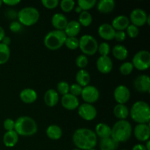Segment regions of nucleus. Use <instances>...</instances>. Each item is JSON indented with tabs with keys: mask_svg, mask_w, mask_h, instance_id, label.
Segmentation results:
<instances>
[{
	"mask_svg": "<svg viewBox=\"0 0 150 150\" xmlns=\"http://www.w3.org/2000/svg\"><path fill=\"white\" fill-rule=\"evenodd\" d=\"M73 144L77 149L89 150L94 149L98 144V137L95 131L89 128H79L73 135Z\"/></svg>",
	"mask_w": 150,
	"mask_h": 150,
	"instance_id": "1",
	"label": "nucleus"
},
{
	"mask_svg": "<svg viewBox=\"0 0 150 150\" xmlns=\"http://www.w3.org/2000/svg\"><path fill=\"white\" fill-rule=\"evenodd\" d=\"M14 130L18 136L29 137L38 132V125L32 117L22 116L15 121Z\"/></svg>",
	"mask_w": 150,
	"mask_h": 150,
	"instance_id": "2",
	"label": "nucleus"
},
{
	"mask_svg": "<svg viewBox=\"0 0 150 150\" xmlns=\"http://www.w3.org/2000/svg\"><path fill=\"white\" fill-rule=\"evenodd\" d=\"M133 133L132 125L127 120H119L111 128L112 139L119 144L127 142Z\"/></svg>",
	"mask_w": 150,
	"mask_h": 150,
	"instance_id": "3",
	"label": "nucleus"
},
{
	"mask_svg": "<svg viewBox=\"0 0 150 150\" xmlns=\"http://www.w3.org/2000/svg\"><path fill=\"white\" fill-rule=\"evenodd\" d=\"M130 115L132 120L138 124H148L150 121L149 104L144 101H137L130 108Z\"/></svg>",
	"mask_w": 150,
	"mask_h": 150,
	"instance_id": "4",
	"label": "nucleus"
},
{
	"mask_svg": "<svg viewBox=\"0 0 150 150\" xmlns=\"http://www.w3.org/2000/svg\"><path fill=\"white\" fill-rule=\"evenodd\" d=\"M65 33L64 31L54 30L51 31L44 38V45L48 49L51 51H56L62 47L64 45L66 40Z\"/></svg>",
	"mask_w": 150,
	"mask_h": 150,
	"instance_id": "5",
	"label": "nucleus"
},
{
	"mask_svg": "<svg viewBox=\"0 0 150 150\" xmlns=\"http://www.w3.org/2000/svg\"><path fill=\"white\" fill-rule=\"evenodd\" d=\"M40 16L38 9L33 7H26L18 12L17 18L22 26H31L38 23Z\"/></svg>",
	"mask_w": 150,
	"mask_h": 150,
	"instance_id": "6",
	"label": "nucleus"
},
{
	"mask_svg": "<svg viewBox=\"0 0 150 150\" xmlns=\"http://www.w3.org/2000/svg\"><path fill=\"white\" fill-rule=\"evenodd\" d=\"M98 42L93 36L84 35L79 40V48L85 56H93L98 52Z\"/></svg>",
	"mask_w": 150,
	"mask_h": 150,
	"instance_id": "7",
	"label": "nucleus"
},
{
	"mask_svg": "<svg viewBox=\"0 0 150 150\" xmlns=\"http://www.w3.org/2000/svg\"><path fill=\"white\" fill-rule=\"evenodd\" d=\"M133 67L144 71L147 70L150 66V53L146 50H142L136 53L132 60Z\"/></svg>",
	"mask_w": 150,
	"mask_h": 150,
	"instance_id": "8",
	"label": "nucleus"
},
{
	"mask_svg": "<svg viewBox=\"0 0 150 150\" xmlns=\"http://www.w3.org/2000/svg\"><path fill=\"white\" fill-rule=\"evenodd\" d=\"M81 96L86 103L92 104L98 100L100 98V92L98 88L95 86L88 85L83 87Z\"/></svg>",
	"mask_w": 150,
	"mask_h": 150,
	"instance_id": "9",
	"label": "nucleus"
},
{
	"mask_svg": "<svg viewBox=\"0 0 150 150\" xmlns=\"http://www.w3.org/2000/svg\"><path fill=\"white\" fill-rule=\"evenodd\" d=\"M78 114L83 120L86 121H92L95 120L98 114L96 108L92 104L83 103L79 105L78 108Z\"/></svg>",
	"mask_w": 150,
	"mask_h": 150,
	"instance_id": "10",
	"label": "nucleus"
},
{
	"mask_svg": "<svg viewBox=\"0 0 150 150\" xmlns=\"http://www.w3.org/2000/svg\"><path fill=\"white\" fill-rule=\"evenodd\" d=\"M148 15L146 14V11L143 9L136 8L132 10L130 15V22H131V24L140 27L143 26L146 23Z\"/></svg>",
	"mask_w": 150,
	"mask_h": 150,
	"instance_id": "11",
	"label": "nucleus"
},
{
	"mask_svg": "<svg viewBox=\"0 0 150 150\" xmlns=\"http://www.w3.org/2000/svg\"><path fill=\"white\" fill-rule=\"evenodd\" d=\"M114 97L117 104H125L130 98V89L125 85H120L114 92Z\"/></svg>",
	"mask_w": 150,
	"mask_h": 150,
	"instance_id": "12",
	"label": "nucleus"
},
{
	"mask_svg": "<svg viewBox=\"0 0 150 150\" xmlns=\"http://www.w3.org/2000/svg\"><path fill=\"white\" fill-rule=\"evenodd\" d=\"M133 86L137 92H149L150 91V79L147 75H141L133 81Z\"/></svg>",
	"mask_w": 150,
	"mask_h": 150,
	"instance_id": "13",
	"label": "nucleus"
},
{
	"mask_svg": "<svg viewBox=\"0 0 150 150\" xmlns=\"http://www.w3.org/2000/svg\"><path fill=\"white\" fill-rule=\"evenodd\" d=\"M133 134L138 141L145 142L149 139L150 127L148 124H138L133 130Z\"/></svg>",
	"mask_w": 150,
	"mask_h": 150,
	"instance_id": "14",
	"label": "nucleus"
},
{
	"mask_svg": "<svg viewBox=\"0 0 150 150\" xmlns=\"http://www.w3.org/2000/svg\"><path fill=\"white\" fill-rule=\"evenodd\" d=\"M98 70L103 74H108L112 70L113 62L108 56L100 57L96 62Z\"/></svg>",
	"mask_w": 150,
	"mask_h": 150,
	"instance_id": "15",
	"label": "nucleus"
},
{
	"mask_svg": "<svg viewBox=\"0 0 150 150\" xmlns=\"http://www.w3.org/2000/svg\"><path fill=\"white\" fill-rule=\"evenodd\" d=\"M61 103L65 109L69 110V111L76 109L79 106V100L77 97L70 93L62 97Z\"/></svg>",
	"mask_w": 150,
	"mask_h": 150,
	"instance_id": "16",
	"label": "nucleus"
},
{
	"mask_svg": "<svg viewBox=\"0 0 150 150\" xmlns=\"http://www.w3.org/2000/svg\"><path fill=\"white\" fill-rule=\"evenodd\" d=\"M116 31L109 23H103L98 28V35L105 40H112L114 39Z\"/></svg>",
	"mask_w": 150,
	"mask_h": 150,
	"instance_id": "17",
	"label": "nucleus"
},
{
	"mask_svg": "<svg viewBox=\"0 0 150 150\" xmlns=\"http://www.w3.org/2000/svg\"><path fill=\"white\" fill-rule=\"evenodd\" d=\"M129 18L124 15H120L114 18L111 23V26L115 31H125L130 24Z\"/></svg>",
	"mask_w": 150,
	"mask_h": 150,
	"instance_id": "18",
	"label": "nucleus"
},
{
	"mask_svg": "<svg viewBox=\"0 0 150 150\" xmlns=\"http://www.w3.org/2000/svg\"><path fill=\"white\" fill-rule=\"evenodd\" d=\"M51 23L56 30L64 31L68 23V20L62 13H55L51 18Z\"/></svg>",
	"mask_w": 150,
	"mask_h": 150,
	"instance_id": "19",
	"label": "nucleus"
},
{
	"mask_svg": "<svg viewBox=\"0 0 150 150\" xmlns=\"http://www.w3.org/2000/svg\"><path fill=\"white\" fill-rule=\"evenodd\" d=\"M19 98H20L21 100L24 103L31 104L36 101L37 98H38V95L34 89H31V88H26L20 92Z\"/></svg>",
	"mask_w": 150,
	"mask_h": 150,
	"instance_id": "20",
	"label": "nucleus"
},
{
	"mask_svg": "<svg viewBox=\"0 0 150 150\" xmlns=\"http://www.w3.org/2000/svg\"><path fill=\"white\" fill-rule=\"evenodd\" d=\"M59 100V96L57 90L50 89L45 92L44 95V102L48 107H54L57 105Z\"/></svg>",
	"mask_w": 150,
	"mask_h": 150,
	"instance_id": "21",
	"label": "nucleus"
},
{
	"mask_svg": "<svg viewBox=\"0 0 150 150\" xmlns=\"http://www.w3.org/2000/svg\"><path fill=\"white\" fill-rule=\"evenodd\" d=\"M96 7L100 13L108 14L115 8V1L113 0H100L97 2Z\"/></svg>",
	"mask_w": 150,
	"mask_h": 150,
	"instance_id": "22",
	"label": "nucleus"
},
{
	"mask_svg": "<svg viewBox=\"0 0 150 150\" xmlns=\"http://www.w3.org/2000/svg\"><path fill=\"white\" fill-rule=\"evenodd\" d=\"M81 26L77 21H69L66 26L64 32L67 37H75L76 38L77 35L80 33Z\"/></svg>",
	"mask_w": 150,
	"mask_h": 150,
	"instance_id": "23",
	"label": "nucleus"
},
{
	"mask_svg": "<svg viewBox=\"0 0 150 150\" xmlns=\"http://www.w3.org/2000/svg\"><path fill=\"white\" fill-rule=\"evenodd\" d=\"M95 133L97 137L101 139L109 138L111 136V127L105 123H99L95 127Z\"/></svg>",
	"mask_w": 150,
	"mask_h": 150,
	"instance_id": "24",
	"label": "nucleus"
},
{
	"mask_svg": "<svg viewBox=\"0 0 150 150\" xmlns=\"http://www.w3.org/2000/svg\"><path fill=\"white\" fill-rule=\"evenodd\" d=\"M18 136L15 130L7 131L3 136V143L7 147H13L18 142Z\"/></svg>",
	"mask_w": 150,
	"mask_h": 150,
	"instance_id": "25",
	"label": "nucleus"
},
{
	"mask_svg": "<svg viewBox=\"0 0 150 150\" xmlns=\"http://www.w3.org/2000/svg\"><path fill=\"white\" fill-rule=\"evenodd\" d=\"M76 80L78 84L80 85L81 87H85V86H88L90 82V75H89V72L86 71V70L81 69L76 73Z\"/></svg>",
	"mask_w": 150,
	"mask_h": 150,
	"instance_id": "26",
	"label": "nucleus"
},
{
	"mask_svg": "<svg viewBox=\"0 0 150 150\" xmlns=\"http://www.w3.org/2000/svg\"><path fill=\"white\" fill-rule=\"evenodd\" d=\"M114 114L119 120H126L130 115V111L127 105L124 104H117L114 108Z\"/></svg>",
	"mask_w": 150,
	"mask_h": 150,
	"instance_id": "27",
	"label": "nucleus"
},
{
	"mask_svg": "<svg viewBox=\"0 0 150 150\" xmlns=\"http://www.w3.org/2000/svg\"><path fill=\"white\" fill-rule=\"evenodd\" d=\"M112 54L115 59L120 61L125 60L128 57V51L127 48L125 45L120 44L114 45L112 49Z\"/></svg>",
	"mask_w": 150,
	"mask_h": 150,
	"instance_id": "28",
	"label": "nucleus"
},
{
	"mask_svg": "<svg viewBox=\"0 0 150 150\" xmlns=\"http://www.w3.org/2000/svg\"><path fill=\"white\" fill-rule=\"evenodd\" d=\"M46 135L51 140H59L62 136V130L57 125H51L47 127Z\"/></svg>",
	"mask_w": 150,
	"mask_h": 150,
	"instance_id": "29",
	"label": "nucleus"
},
{
	"mask_svg": "<svg viewBox=\"0 0 150 150\" xmlns=\"http://www.w3.org/2000/svg\"><path fill=\"white\" fill-rule=\"evenodd\" d=\"M120 144L111 137L100 139V150H117Z\"/></svg>",
	"mask_w": 150,
	"mask_h": 150,
	"instance_id": "30",
	"label": "nucleus"
},
{
	"mask_svg": "<svg viewBox=\"0 0 150 150\" xmlns=\"http://www.w3.org/2000/svg\"><path fill=\"white\" fill-rule=\"evenodd\" d=\"M92 16L88 11H82L79 14V23L81 26H83L84 27L90 26L92 23Z\"/></svg>",
	"mask_w": 150,
	"mask_h": 150,
	"instance_id": "31",
	"label": "nucleus"
},
{
	"mask_svg": "<svg viewBox=\"0 0 150 150\" xmlns=\"http://www.w3.org/2000/svg\"><path fill=\"white\" fill-rule=\"evenodd\" d=\"M10 57V47L0 42V64H4L8 62Z\"/></svg>",
	"mask_w": 150,
	"mask_h": 150,
	"instance_id": "32",
	"label": "nucleus"
},
{
	"mask_svg": "<svg viewBox=\"0 0 150 150\" xmlns=\"http://www.w3.org/2000/svg\"><path fill=\"white\" fill-rule=\"evenodd\" d=\"M98 1L96 0H79L77 1L78 6L83 11H88L96 5Z\"/></svg>",
	"mask_w": 150,
	"mask_h": 150,
	"instance_id": "33",
	"label": "nucleus"
},
{
	"mask_svg": "<svg viewBox=\"0 0 150 150\" xmlns=\"http://www.w3.org/2000/svg\"><path fill=\"white\" fill-rule=\"evenodd\" d=\"M75 2L73 0H62L59 1V6L61 10L64 13H70L74 9Z\"/></svg>",
	"mask_w": 150,
	"mask_h": 150,
	"instance_id": "34",
	"label": "nucleus"
},
{
	"mask_svg": "<svg viewBox=\"0 0 150 150\" xmlns=\"http://www.w3.org/2000/svg\"><path fill=\"white\" fill-rule=\"evenodd\" d=\"M64 45L68 49L76 50L79 48V40L75 37H67L65 42H64Z\"/></svg>",
	"mask_w": 150,
	"mask_h": 150,
	"instance_id": "35",
	"label": "nucleus"
},
{
	"mask_svg": "<svg viewBox=\"0 0 150 150\" xmlns=\"http://www.w3.org/2000/svg\"><path fill=\"white\" fill-rule=\"evenodd\" d=\"M69 91H70V85L67 81H61L57 83V92H58V94H60L63 96L68 94Z\"/></svg>",
	"mask_w": 150,
	"mask_h": 150,
	"instance_id": "36",
	"label": "nucleus"
},
{
	"mask_svg": "<svg viewBox=\"0 0 150 150\" xmlns=\"http://www.w3.org/2000/svg\"><path fill=\"white\" fill-rule=\"evenodd\" d=\"M133 64L130 62H126L122 63L120 67V72L123 76H128L133 72Z\"/></svg>",
	"mask_w": 150,
	"mask_h": 150,
	"instance_id": "37",
	"label": "nucleus"
},
{
	"mask_svg": "<svg viewBox=\"0 0 150 150\" xmlns=\"http://www.w3.org/2000/svg\"><path fill=\"white\" fill-rule=\"evenodd\" d=\"M110 51H111V48H110V45L106 42H101L100 45H98V51L101 57H107L109 54Z\"/></svg>",
	"mask_w": 150,
	"mask_h": 150,
	"instance_id": "38",
	"label": "nucleus"
},
{
	"mask_svg": "<svg viewBox=\"0 0 150 150\" xmlns=\"http://www.w3.org/2000/svg\"><path fill=\"white\" fill-rule=\"evenodd\" d=\"M89 61H88V58L86 56L83 55V54H81V55L78 56L77 58L76 59V64L80 70L81 69H84L85 67L87 66Z\"/></svg>",
	"mask_w": 150,
	"mask_h": 150,
	"instance_id": "39",
	"label": "nucleus"
},
{
	"mask_svg": "<svg viewBox=\"0 0 150 150\" xmlns=\"http://www.w3.org/2000/svg\"><path fill=\"white\" fill-rule=\"evenodd\" d=\"M127 34L130 38H136L139 35V27L133 24H130L127 28Z\"/></svg>",
	"mask_w": 150,
	"mask_h": 150,
	"instance_id": "40",
	"label": "nucleus"
},
{
	"mask_svg": "<svg viewBox=\"0 0 150 150\" xmlns=\"http://www.w3.org/2000/svg\"><path fill=\"white\" fill-rule=\"evenodd\" d=\"M41 3L44 7L52 10L57 7V6L59 4V0H42Z\"/></svg>",
	"mask_w": 150,
	"mask_h": 150,
	"instance_id": "41",
	"label": "nucleus"
},
{
	"mask_svg": "<svg viewBox=\"0 0 150 150\" xmlns=\"http://www.w3.org/2000/svg\"><path fill=\"white\" fill-rule=\"evenodd\" d=\"M82 89L83 87L79 85L78 83H73L71 86H70V91H69V93L71 94V95H74V96L78 97L79 95H81Z\"/></svg>",
	"mask_w": 150,
	"mask_h": 150,
	"instance_id": "42",
	"label": "nucleus"
},
{
	"mask_svg": "<svg viewBox=\"0 0 150 150\" xmlns=\"http://www.w3.org/2000/svg\"><path fill=\"white\" fill-rule=\"evenodd\" d=\"M9 28H10V30L12 32H13V33H17V32H19L21 31V29H23V26L18 21H13L10 24Z\"/></svg>",
	"mask_w": 150,
	"mask_h": 150,
	"instance_id": "43",
	"label": "nucleus"
},
{
	"mask_svg": "<svg viewBox=\"0 0 150 150\" xmlns=\"http://www.w3.org/2000/svg\"><path fill=\"white\" fill-rule=\"evenodd\" d=\"M3 126H4V128L7 131L14 130L15 121L12 120V119H6L4 121V123H3Z\"/></svg>",
	"mask_w": 150,
	"mask_h": 150,
	"instance_id": "44",
	"label": "nucleus"
},
{
	"mask_svg": "<svg viewBox=\"0 0 150 150\" xmlns=\"http://www.w3.org/2000/svg\"><path fill=\"white\" fill-rule=\"evenodd\" d=\"M114 39L117 42H123L126 39V33L125 31H116Z\"/></svg>",
	"mask_w": 150,
	"mask_h": 150,
	"instance_id": "45",
	"label": "nucleus"
},
{
	"mask_svg": "<svg viewBox=\"0 0 150 150\" xmlns=\"http://www.w3.org/2000/svg\"><path fill=\"white\" fill-rule=\"evenodd\" d=\"M6 16L8 18L10 19H15L16 18H17L18 16V13H16V10H12V9H10V10H7V13H6Z\"/></svg>",
	"mask_w": 150,
	"mask_h": 150,
	"instance_id": "46",
	"label": "nucleus"
},
{
	"mask_svg": "<svg viewBox=\"0 0 150 150\" xmlns=\"http://www.w3.org/2000/svg\"><path fill=\"white\" fill-rule=\"evenodd\" d=\"M3 4L7 6H16L21 2L20 0H4L2 1Z\"/></svg>",
	"mask_w": 150,
	"mask_h": 150,
	"instance_id": "47",
	"label": "nucleus"
},
{
	"mask_svg": "<svg viewBox=\"0 0 150 150\" xmlns=\"http://www.w3.org/2000/svg\"><path fill=\"white\" fill-rule=\"evenodd\" d=\"M1 42L2 44H4V45H7V46H9L10 45V43H11V39H10V37L4 36L3 38V39L1 40Z\"/></svg>",
	"mask_w": 150,
	"mask_h": 150,
	"instance_id": "48",
	"label": "nucleus"
},
{
	"mask_svg": "<svg viewBox=\"0 0 150 150\" xmlns=\"http://www.w3.org/2000/svg\"><path fill=\"white\" fill-rule=\"evenodd\" d=\"M132 150H146V148H145V146L144 144H136L133 147Z\"/></svg>",
	"mask_w": 150,
	"mask_h": 150,
	"instance_id": "49",
	"label": "nucleus"
},
{
	"mask_svg": "<svg viewBox=\"0 0 150 150\" xmlns=\"http://www.w3.org/2000/svg\"><path fill=\"white\" fill-rule=\"evenodd\" d=\"M4 36H5V32H4V29L0 26V42Z\"/></svg>",
	"mask_w": 150,
	"mask_h": 150,
	"instance_id": "50",
	"label": "nucleus"
},
{
	"mask_svg": "<svg viewBox=\"0 0 150 150\" xmlns=\"http://www.w3.org/2000/svg\"><path fill=\"white\" fill-rule=\"evenodd\" d=\"M146 145H144L145 148H146V150H150V142L148 140V141H146Z\"/></svg>",
	"mask_w": 150,
	"mask_h": 150,
	"instance_id": "51",
	"label": "nucleus"
},
{
	"mask_svg": "<svg viewBox=\"0 0 150 150\" xmlns=\"http://www.w3.org/2000/svg\"><path fill=\"white\" fill-rule=\"evenodd\" d=\"M75 10H76V12L77 13H79V14H80L81 13L82 11H83V10H81V9L80 8V7H79V6H76V7H75Z\"/></svg>",
	"mask_w": 150,
	"mask_h": 150,
	"instance_id": "52",
	"label": "nucleus"
},
{
	"mask_svg": "<svg viewBox=\"0 0 150 150\" xmlns=\"http://www.w3.org/2000/svg\"><path fill=\"white\" fill-rule=\"evenodd\" d=\"M146 23H147L149 26L150 25V16H148L147 20H146Z\"/></svg>",
	"mask_w": 150,
	"mask_h": 150,
	"instance_id": "53",
	"label": "nucleus"
},
{
	"mask_svg": "<svg viewBox=\"0 0 150 150\" xmlns=\"http://www.w3.org/2000/svg\"><path fill=\"white\" fill-rule=\"evenodd\" d=\"M2 4H3L2 1H1V0H0V7H1V5H2Z\"/></svg>",
	"mask_w": 150,
	"mask_h": 150,
	"instance_id": "54",
	"label": "nucleus"
},
{
	"mask_svg": "<svg viewBox=\"0 0 150 150\" xmlns=\"http://www.w3.org/2000/svg\"><path fill=\"white\" fill-rule=\"evenodd\" d=\"M73 150H81V149H77V148H76V149H73Z\"/></svg>",
	"mask_w": 150,
	"mask_h": 150,
	"instance_id": "55",
	"label": "nucleus"
},
{
	"mask_svg": "<svg viewBox=\"0 0 150 150\" xmlns=\"http://www.w3.org/2000/svg\"><path fill=\"white\" fill-rule=\"evenodd\" d=\"M89 150H97L96 149H95V148H94V149H89Z\"/></svg>",
	"mask_w": 150,
	"mask_h": 150,
	"instance_id": "56",
	"label": "nucleus"
},
{
	"mask_svg": "<svg viewBox=\"0 0 150 150\" xmlns=\"http://www.w3.org/2000/svg\"><path fill=\"white\" fill-rule=\"evenodd\" d=\"M122 150H127V149H122Z\"/></svg>",
	"mask_w": 150,
	"mask_h": 150,
	"instance_id": "57",
	"label": "nucleus"
}]
</instances>
